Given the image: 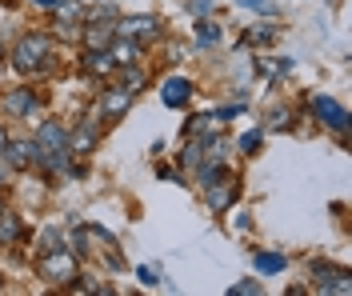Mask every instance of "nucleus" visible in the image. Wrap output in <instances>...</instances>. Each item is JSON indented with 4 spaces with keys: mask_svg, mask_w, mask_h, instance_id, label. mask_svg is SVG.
Here are the masks:
<instances>
[{
    "mask_svg": "<svg viewBox=\"0 0 352 296\" xmlns=\"http://www.w3.org/2000/svg\"><path fill=\"white\" fill-rule=\"evenodd\" d=\"M288 269V256L285 252H256V273L261 276H276Z\"/></svg>",
    "mask_w": 352,
    "mask_h": 296,
    "instance_id": "nucleus-17",
    "label": "nucleus"
},
{
    "mask_svg": "<svg viewBox=\"0 0 352 296\" xmlns=\"http://www.w3.org/2000/svg\"><path fill=\"white\" fill-rule=\"evenodd\" d=\"M312 280H316V293H329V296H352V273L349 269H336V264H312Z\"/></svg>",
    "mask_w": 352,
    "mask_h": 296,
    "instance_id": "nucleus-3",
    "label": "nucleus"
},
{
    "mask_svg": "<svg viewBox=\"0 0 352 296\" xmlns=\"http://www.w3.org/2000/svg\"><path fill=\"white\" fill-rule=\"evenodd\" d=\"M204 201H208V208H212L217 216H224L228 208H232V205H236V201H241V181L224 172L220 181H212V184H208V188H204Z\"/></svg>",
    "mask_w": 352,
    "mask_h": 296,
    "instance_id": "nucleus-5",
    "label": "nucleus"
},
{
    "mask_svg": "<svg viewBox=\"0 0 352 296\" xmlns=\"http://www.w3.org/2000/svg\"><path fill=\"white\" fill-rule=\"evenodd\" d=\"M217 41H220V28L208 21V16H200V21H197V45L208 48V45H217Z\"/></svg>",
    "mask_w": 352,
    "mask_h": 296,
    "instance_id": "nucleus-20",
    "label": "nucleus"
},
{
    "mask_svg": "<svg viewBox=\"0 0 352 296\" xmlns=\"http://www.w3.org/2000/svg\"><path fill=\"white\" fill-rule=\"evenodd\" d=\"M52 60V36L44 32H24L21 41L12 45V69L32 76V72H44Z\"/></svg>",
    "mask_w": 352,
    "mask_h": 296,
    "instance_id": "nucleus-1",
    "label": "nucleus"
},
{
    "mask_svg": "<svg viewBox=\"0 0 352 296\" xmlns=\"http://www.w3.org/2000/svg\"><path fill=\"white\" fill-rule=\"evenodd\" d=\"M68 152H72V157H88V152H96V128H92V124L68 128Z\"/></svg>",
    "mask_w": 352,
    "mask_h": 296,
    "instance_id": "nucleus-14",
    "label": "nucleus"
},
{
    "mask_svg": "<svg viewBox=\"0 0 352 296\" xmlns=\"http://www.w3.org/2000/svg\"><path fill=\"white\" fill-rule=\"evenodd\" d=\"M80 36H85V45L88 48H109V41L116 36V24H100L96 16L80 28Z\"/></svg>",
    "mask_w": 352,
    "mask_h": 296,
    "instance_id": "nucleus-15",
    "label": "nucleus"
},
{
    "mask_svg": "<svg viewBox=\"0 0 352 296\" xmlns=\"http://www.w3.org/2000/svg\"><path fill=\"white\" fill-rule=\"evenodd\" d=\"M0 208H4V205H0Z\"/></svg>",
    "mask_w": 352,
    "mask_h": 296,
    "instance_id": "nucleus-33",
    "label": "nucleus"
},
{
    "mask_svg": "<svg viewBox=\"0 0 352 296\" xmlns=\"http://www.w3.org/2000/svg\"><path fill=\"white\" fill-rule=\"evenodd\" d=\"M0 109H4V116H16V120H24V116H36V89H12L0 96Z\"/></svg>",
    "mask_w": 352,
    "mask_h": 296,
    "instance_id": "nucleus-8",
    "label": "nucleus"
},
{
    "mask_svg": "<svg viewBox=\"0 0 352 296\" xmlns=\"http://www.w3.org/2000/svg\"><path fill=\"white\" fill-rule=\"evenodd\" d=\"M248 8H256V12H276V4L272 0H244Z\"/></svg>",
    "mask_w": 352,
    "mask_h": 296,
    "instance_id": "nucleus-29",
    "label": "nucleus"
},
{
    "mask_svg": "<svg viewBox=\"0 0 352 296\" xmlns=\"http://www.w3.org/2000/svg\"><path fill=\"white\" fill-rule=\"evenodd\" d=\"M36 157H44V152H68V124H60V120H44L41 128H36Z\"/></svg>",
    "mask_w": 352,
    "mask_h": 296,
    "instance_id": "nucleus-6",
    "label": "nucleus"
},
{
    "mask_svg": "<svg viewBox=\"0 0 352 296\" xmlns=\"http://www.w3.org/2000/svg\"><path fill=\"white\" fill-rule=\"evenodd\" d=\"M116 32L120 36H132V41H140V45H148V41H160L164 36V28L156 16H129V21L116 24Z\"/></svg>",
    "mask_w": 352,
    "mask_h": 296,
    "instance_id": "nucleus-7",
    "label": "nucleus"
},
{
    "mask_svg": "<svg viewBox=\"0 0 352 296\" xmlns=\"http://www.w3.org/2000/svg\"><path fill=\"white\" fill-rule=\"evenodd\" d=\"M109 56H112V65L116 69H124V65H136L140 60V41H132V36H112L109 41Z\"/></svg>",
    "mask_w": 352,
    "mask_h": 296,
    "instance_id": "nucleus-11",
    "label": "nucleus"
},
{
    "mask_svg": "<svg viewBox=\"0 0 352 296\" xmlns=\"http://www.w3.org/2000/svg\"><path fill=\"white\" fill-rule=\"evenodd\" d=\"M224 172H228V168H224V160H212V164H204V160H200V164H197V181L204 184V188H208L212 181H220Z\"/></svg>",
    "mask_w": 352,
    "mask_h": 296,
    "instance_id": "nucleus-18",
    "label": "nucleus"
},
{
    "mask_svg": "<svg viewBox=\"0 0 352 296\" xmlns=\"http://www.w3.org/2000/svg\"><path fill=\"white\" fill-rule=\"evenodd\" d=\"M4 160L24 172V168L36 164V144H32V140H8V144H4Z\"/></svg>",
    "mask_w": 352,
    "mask_h": 296,
    "instance_id": "nucleus-12",
    "label": "nucleus"
},
{
    "mask_svg": "<svg viewBox=\"0 0 352 296\" xmlns=\"http://www.w3.org/2000/svg\"><path fill=\"white\" fill-rule=\"evenodd\" d=\"M136 276H140V284H148V288H156V284H160V276H156L153 264H140V269H136Z\"/></svg>",
    "mask_w": 352,
    "mask_h": 296,
    "instance_id": "nucleus-27",
    "label": "nucleus"
},
{
    "mask_svg": "<svg viewBox=\"0 0 352 296\" xmlns=\"http://www.w3.org/2000/svg\"><path fill=\"white\" fill-rule=\"evenodd\" d=\"M129 109H132V92L124 89V84L100 92V116H104V120H120Z\"/></svg>",
    "mask_w": 352,
    "mask_h": 296,
    "instance_id": "nucleus-9",
    "label": "nucleus"
},
{
    "mask_svg": "<svg viewBox=\"0 0 352 296\" xmlns=\"http://www.w3.org/2000/svg\"><path fill=\"white\" fill-rule=\"evenodd\" d=\"M264 284L261 280H236V284H228V296H261Z\"/></svg>",
    "mask_w": 352,
    "mask_h": 296,
    "instance_id": "nucleus-22",
    "label": "nucleus"
},
{
    "mask_svg": "<svg viewBox=\"0 0 352 296\" xmlns=\"http://www.w3.org/2000/svg\"><path fill=\"white\" fill-rule=\"evenodd\" d=\"M148 84V76H144V69H136V65H124V89L136 96V92Z\"/></svg>",
    "mask_w": 352,
    "mask_h": 296,
    "instance_id": "nucleus-21",
    "label": "nucleus"
},
{
    "mask_svg": "<svg viewBox=\"0 0 352 296\" xmlns=\"http://www.w3.org/2000/svg\"><path fill=\"white\" fill-rule=\"evenodd\" d=\"M308 104H312V116H316L324 128H332L336 137H349V109H344V104H336L332 96H320V92H316Z\"/></svg>",
    "mask_w": 352,
    "mask_h": 296,
    "instance_id": "nucleus-4",
    "label": "nucleus"
},
{
    "mask_svg": "<svg viewBox=\"0 0 352 296\" xmlns=\"http://www.w3.org/2000/svg\"><path fill=\"white\" fill-rule=\"evenodd\" d=\"M188 96H192V80H184V76H168V80L160 84V100H164V109H184Z\"/></svg>",
    "mask_w": 352,
    "mask_h": 296,
    "instance_id": "nucleus-10",
    "label": "nucleus"
},
{
    "mask_svg": "<svg viewBox=\"0 0 352 296\" xmlns=\"http://www.w3.org/2000/svg\"><path fill=\"white\" fill-rule=\"evenodd\" d=\"M80 69H85L88 76H112V72H116V65H112L109 48H85V56H80Z\"/></svg>",
    "mask_w": 352,
    "mask_h": 296,
    "instance_id": "nucleus-13",
    "label": "nucleus"
},
{
    "mask_svg": "<svg viewBox=\"0 0 352 296\" xmlns=\"http://www.w3.org/2000/svg\"><path fill=\"white\" fill-rule=\"evenodd\" d=\"M76 273H80L76 252H68V249L41 252V256H36V276L48 280V284H72V276H76Z\"/></svg>",
    "mask_w": 352,
    "mask_h": 296,
    "instance_id": "nucleus-2",
    "label": "nucleus"
},
{
    "mask_svg": "<svg viewBox=\"0 0 352 296\" xmlns=\"http://www.w3.org/2000/svg\"><path fill=\"white\" fill-rule=\"evenodd\" d=\"M200 160H204V137H197V144H188V148H184L180 164H184V168H197Z\"/></svg>",
    "mask_w": 352,
    "mask_h": 296,
    "instance_id": "nucleus-23",
    "label": "nucleus"
},
{
    "mask_svg": "<svg viewBox=\"0 0 352 296\" xmlns=\"http://www.w3.org/2000/svg\"><path fill=\"white\" fill-rule=\"evenodd\" d=\"M288 109L285 104H280V109H272V113H268V128H272V133H280V128H288Z\"/></svg>",
    "mask_w": 352,
    "mask_h": 296,
    "instance_id": "nucleus-26",
    "label": "nucleus"
},
{
    "mask_svg": "<svg viewBox=\"0 0 352 296\" xmlns=\"http://www.w3.org/2000/svg\"><path fill=\"white\" fill-rule=\"evenodd\" d=\"M156 177H160V181H180V172L168 168V164H156Z\"/></svg>",
    "mask_w": 352,
    "mask_h": 296,
    "instance_id": "nucleus-28",
    "label": "nucleus"
},
{
    "mask_svg": "<svg viewBox=\"0 0 352 296\" xmlns=\"http://www.w3.org/2000/svg\"><path fill=\"white\" fill-rule=\"evenodd\" d=\"M0 56H4V48H0Z\"/></svg>",
    "mask_w": 352,
    "mask_h": 296,
    "instance_id": "nucleus-32",
    "label": "nucleus"
},
{
    "mask_svg": "<svg viewBox=\"0 0 352 296\" xmlns=\"http://www.w3.org/2000/svg\"><path fill=\"white\" fill-rule=\"evenodd\" d=\"M60 244H65V236H60L56 228H44L41 232V252H56Z\"/></svg>",
    "mask_w": 352,
    "mask_h": 296,
    "instance_id": "nucleus-25",
    "label": "nucleus"
},
{
    "mask_svg": "<svg viewBox=\"0 0 352 296\" xmlns=\"http://www.w3.org/2000/svg\"><path fill=\"white\" fill-rule=\"evenodd\" d=\"M16 240H21V216L0 208V244H4V249H12Z\"/></svg>",
    "mask_w": 352,
    "mask_h": 296,
    "instance_id": "nucleus-16",
    "label": "nucleus"
},
{
    "mask_svg": "<svg viewBox=\"0 0 352 296\" xmlns=\"http://www.w3.org/2000/svg\"><path fill=\"white\" fill-rule=\"evenodd\" d=\"M208 8H212V0H188V12H200V16H204Z\"/></svg>",
    "mask_w": 352,
    "mask_h": 296,
    "instance_id": "nucleus-30",
    "label": "nucleus"
},
{
    "mask_svg": "<svg viewBox=\"0 0 352 296\" xmlns=\"http://www.w3.org/2000/svg\"><path fill=\"white\" fill-rule=\"evenodd\" d=\"M261 144H264V128H252V133H244V137H241V152H248V157H252Z\"/></svg>",
    "mask_w": 352,
    "mask_h": 296,
    "instance_id": "nucleus-24",
    "label": "nucleus"
},
{
    "mask_svg": "<svg viewBox=\"0 0 352 296\" xmlns=\"http://www.w3.org/2000/svg\"><path fill=\"white\" fill-rule=\"evenodd\" d=\"M272 36H276V28H272V24H252V28L244 32L241 45H268Z\"/></svg>",
    "mask_w": 352,
    "mask_h": 296,
    "instance_id": "nucleus-19",
    "label": "nucleus"
},
{
    "mask_svg": "<svg viewBox=\"0 0 352 296\" xmlns=\"http://www.w3.org/2000/svg\"><path fill=\"white\" fill-rule=\"evenodd\" d=\"M4 144H8V137H4V128H0V160H4Z\"/></svg>",
    "mask_w": 352,
    "mask_h": 296,
    "instance_id": "nucleus-31",
    "label": "nucleus"
}]
</instances>
